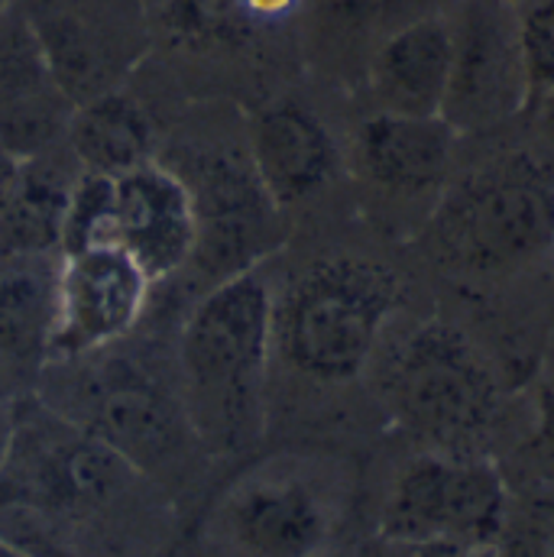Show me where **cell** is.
Masks as SVG:
<instances>
[{
	"label": "cell",
	"mask_w": 554,
	"mask_h": 557,
	"mask_svg": "<svg viewBox=\"0 0 554 557\" xmlns=\"http://www.w3.org/2000/svg\"><path fill=\"white\" fill-rule=\"evenodd\" d=\"M137 467L101 437L42 409L20 416L0 467V539L29 557H75L78 529L118 509L139 483Z\"/></svg>",
	"instance_id": "obj_1"
},
{
	"label": "cell",
	"mask_w": 554,
	"mask_h": 557,
	"mask_svg": "<svg viewBox=\"0 0 554 557\" xmlns=\"http://www.w3.org/2000/svg\"><path fill=\"white\" fill-rule=\"evenodd\" d=\"M431 260L467 282H500L554 257V162L506 149L447 182L424 227Z\"/></svg>",
	"instance_id": "obj_2"
},
{
	"label": "cell",
	"mask_w": 554,
	"mask_h": 557,
	"mask_svg": "<svg viewBox=\"0 0 554 557\" xmlns=\"http://www.w3.org/2000/svg\"><path fill=\"white\" fill-rule=\"evenodd\" d=\"M273 305L270 282L250 270L214 282L182 327V403L198 441L211 450H241L263 431Z\"/></svg>",
	"instance_id": "obj_3"
},
{
	"label": "cell",
	"mask_w": 554,
	"mask_h": 557,
	"mask_svg": "<svg viewBox=\"0 0 554 557\" xmlns=\"http://www.w3.org/2000/svg\"><path fill=\"white\" fill-rule=\"evenodd\" d=\"M406 305V278L390 263L337 253L308 263L273 305V350L305 380L350 383L377 357Z\"/></svg>",
	"instance_id": "obj_4"
},
{
	"label": "cell",
	"mask_w": 554,
	"mask_h": 557,
	"mask_svg": "<svg viewBox=\"0 0 554 557\" xmlns=\"http://www.w3.org/2000/svg\"><path fill=\"white\" fill-rule=\"evenodd\" d=\"M380 396L421 450L487 457L506 393L490 357L447 321H418L380 360Z\"/></svg>",
	"instance_id": "obj_5"
},
{
	"label": "cell",
	"mask_w": 554,
	"mask_h": 557,
	"mask_svg": "<svg viewBox=\"0 0 554 557\" xmlns=\"http://www.w3.org/2000/svg\"><path fill=\"white\" fill-rule=\"evenodd\" d=\"M509 486L490 457L421 450L383 506L380 535L399 548L500 552Z\"/></svg>",
	"instance_id": "obj_6"
},
{
	"label": "cell",
	"mask_w": 554,
	"mask_h": 557,
	"mask_svg": "<svg viewBox=\"0 0 554 557\" xmlns=\"http://www.w3.org/2000/svg\"><path fill=\"white\" fill-rule=\"evenodd\" d=\"M451 23V82L441 117L464 134H487L529 111V78L513 0H457Z\"/></svg>",
	"instance_id": "obj_7"
},
{
	"label": "cell",
	"mask_w": 554,
	"mask_h": 557,
	"mask_svg": "<svg viewBox=\"0 0 554 557\" xmlns=\"http://www.w3.org/2000/svg\"><path fill=\"white\" fill-rule=\"evenodd\" d=\"M182 178L195 205L192 263L198 273L224 282L260 270V263L282 247V208L263 188L250 152L198 156L192 175Z\"/></svg>",
	"instance_id": "obj_8"
},
{
	"label": "cell",
	"mask_w": 554,
	"mask_h": 557,
	"mask_svg": "<svg viewBox=\"0 0 554 557\" xmlns=\"http://www.w3.org/2000/svg\"><path fill=\"white\" fill-rule=\"evenodd\" d=\"M149 288L152 282L143 267L118 244L62 253L46 363L82 360L127 337L143 314Z\"/></svg>",
	"instance_id": "obj_9"
},
{
	"label": "cell",
	"mask_w": 554,
	"mask_h": 557,
	"mask_svg": "<svg viewBox=\"0 0 554 557\" xmlns=\"http://www.w3.org/2000/svg\"><path fill=\"white\" fill-rule=\"evenodd\" d=\"M69 421L101 437L139 473L172 463L192 437L198 441L185 403H175L152 376L127 363L104 367L85 389L78 416Z\"/></svg>",
	"instance_id": "obj_10"
},
{
	"label": "cell",
	"mask_w": 554,
	"mask_h": 557,
	"mask_svg": "<svg viewBox=\"0 0 554 557\" xmlns=\"http://www.w3.org/2000/svg\"><path fill=\"white\" fill-rule=\"evenodd\" d=\"M75 98L56 72L39 26L16 7L0 10V149L39 159L65 137Z\"/></svg>",
	"instance_id": "obj_11"
},
{
	"label": "cell",
	"mask_w": 554,
	"mask_h": 557,
	"mask_svg": "<svg viewBox=\"0 0 554 557\" xmlns=\"http://www.w3.org/2000/svg\"><path fill=\"white\" fill-rule=\"evenodd\" d=\"M334 522L328 490L301 470H260L224 506V532L244 557H318Z\"/></svg>",
	"instance_id": "obj_12"
},
{
	"label": "cell",
	"mask_w": 554,
	"mask_h": 557,
	"mask_svg": "<svg viewBox=\"0 0 554 557\" xmlns=\"http://www.w3.org/2000/svg\"><path fill=\"white\" fill-rule=\"evenodd\" d=\"M460 134L444 117H406L377 111L357 124L350 169L373 191L421 201L447 188Z\"/></svg>",
	"instance_id": "obj_13"
},
{
	"label": "cell",
	"mask_w": 554,
	"mask_h": 557,
	"mask_svg": "<svg viewBox=\"0 0 554 557\" xmlns=\"http://www.w3.org/2000/svg\"><path fill=\"white\" fill-rule=\"evenodd\" d=\"M118 247L149 282L175 276L195 253V205L185 178L156 159L118 175Z\"/></svg>",
	"instance_id": "obj_14"
},
{
	"label": "cell",
	"mask_w": 554,
	"mask_h": 557,
	"mask_svg": "<svg viewBox=\"0 0 554 557\" xmlns=\"http://www.w3.org/2000/svg\"><path fill=\"white\" fill-rule=\"evenodd\" d=\"M250 162L282 211L321 195L341 172V149L324 121L282 98L250 121Z\"/></svg>",
	"instance_id": "obj_15"
},
{
	"label": "cell",
	"mask_w": 554,
	"mask_h": 557,
	"mask_svg": "<svg viewBox=\"0 0 554 557\" xmlns=\"http://www.w3.org/2000/svg\"><path fill=\"white\" fill-rule=\"evenodd\" d=\"M364 75L380 111L441 117L451 82L447 10L424 13L386 36L370 55Z\"/></svg>",
	"instance_id": "obj_16"
},
{
	"label": "cell",
	"mask_w": 554,
	"mask_h": 557,
	"mask_svg": "<svg viewBox=\"0 0 554 557\" xmlns=\"http://www.w3.org/2000/svg\"><path fill=\"white\" fill-rule=\"evenodd\" d=\"M62 253L0 257V363L29 370L49 360Z\"/></svg>",
	"instance_id": "obj_17"
},
{
	"label": "cell",
	"mask_w": 554,
	"mask_h": 557,
	"mask_svg": "<svg viewBox=\"0 0 554 557\" xmlns=\"http://www.w3.org/2000/svg\"><path fill=\"white\" fill-rule=\"evenodd\" d=\"M65 139L82 169L114 178L156 159V131L146 111L124 91L85 98L69 121Z\"/></svg>",
	"instance_id": "obj_18"
},
{
	"label": "cell",
	"mask_w": 554,
	"mask_h": 557,
	"mask_svg": "<svg viewBox=\"0 0 554 557\" xmlns=\"http://www.w3.org/2000/svg\"><path fill=\"white\" fill-rule=\"evenodd\" d=\"M315 42L328 59L360 62L367 72L377 46L399 26L434 13L428 0H305Z\"/></svg>",
	"instance_id": "obj_19"
},
{
	"label": "cell",
	"mask_w": 554,
	"mask_h": 557,
	"mask_svg": "<svg viewBox=\"0 0 554 557\" xmlns=\"http://www.w3.org/2000/svg\"><path fill=\"white\" fill-rule=\"evenodd\" d=\"M72 182L39 169V159L20 162L13 191L0 214V257L7 253H62V218Z\"/></svg>",
	"instance_id": "obj_20"
},
{
	"label": "cell",
	"mask_w": 554,
	"mask_h": 557,
	"mask_svg": "<svg viewBox=\"0 0 554 557\" xmlns=\"http://www.w3.org/2000/svg\"><path fill=\"white\" fill-rule=\"evenodd\" d=\"M118 244V178L82 169L72 178L65 218H62V253Z\"/></svg>",
	"instance_id": "obj_21"
},
{
	"label": "cell",
	"mask_w": 554,
	"mask_h": 557,
	"mask_svg": "<svg viewBox=\"0 0 554 557\" xmlns=\"http://www.w3.org/2000/svg\"><path fill=\"white\" fill-rule=\"evenodd\" d=\"M162 26L182 46H244L257 36L241 0H162Z\"/></svg>",
	"instance_id": "obj_22"
},
{
	"label": "cell",
	"mask_w": 554,
	"mask_h": 557,
	"mask_svg": "<svg viewBox=\"0 0 554 557\" xmlns=\"http://www.w3.org/2000/svg\"><path fill=\"white\" fill-rule=\"evenodd\" d=\"M500 555L554 557V483L519 499L509 496Z\"/></svg>",
	"instance_id": "obj_23"
},
{
	"label": "cell",
	"mask_w": 554,
	"mask_h": 557,
	"mask_svg": "<svg viewBox=\"0 0 554 557\" xmlns=\"http://www.w3.org/2000/svg\"><path fill=\"white\" fill-rule=\"evenodd\" d=\"M516 26L532 108L554 88V0H516Z\"/></svg>",
	"instance_id": "obj_24"
},
{
	"label": "cell",
	"mask_w": 554,
	"mask_h": 557,
	"mask_svg": "<svg viewBox=\"0 0 554 557\" xmlns=\"http://www.w3.org/2000/svg\"><path fill=\"white\" fill-rule=\"evenodd\" d=\"M529 460L545 476V483H554V376L539 383L535 393V431L529 437Z\"/></svg>",
	"instance_id": "obj_25"
},
{
	"label": "cell",
	"mask_w": 554,
	"mask_h": 557,
	"mask_svg": "<svg viewBox=\"0 0 554 557\" xmlns=\"http://www.w3.org/2000/svg\"><path fill=\"white\" fill-rule=\"evenodd\" d=\"M301 7H305V0H241V10H244L247 23H250L257 33L285 23V20L295 16Z\"/></svg>",
	"instance_id": "obj_26"
},
{
	"label": "cell",
	"mask_w": 554,
	"mask_h": 557,
	"mask_svg": "<svg viewBox=\"0 0 554 557\" xmlns=\"http://www.w3.org/2000/svg\"><path fill=\"white\" fill-rule=\"evenodd\" d=\"M529 114L535 117L542 139H545V143L554 149V88L552 91H545V95L529 108Z\"/></svg>",
	"instance_id": "obj_27"
},
{
	"label": "cell",
	"mask_w": 554,
	"mask_h": 557,
	"mask_svg": "<svg viewBox=\"0 0 554 557\" xmlns=\"http://www.w3.org/2000/svg\"><path fill=\"white\" fill-rule=\"evenodd\" d=\"M16 172H20V159H13L10 152L0 149V214H3V205H7V198L13 191Z\"/></svg>",
	"instance_id": "obj_28"
},
{
	"label": "cell",
	"mask_w": 554,
	"mask_h": 557,
	"mask_svg": "<svg viewBox=\"0 0 554 557\" xmlns=\"http://www.w3.org/2000/svg\"><path fill=\"white\" fill-rule=\"evenodd\" d=\"M409 557H503L500 552H457V548H403Z\"/></svg>",
	"instance_id": "obj_29"
},
{
	"label": "cell",
	"mask_w": 554,
	"mask_h": 557,
	"mask_svg": "<svg viewBox=\"0 0 554 557\" xmlns=\"http://www.w3.org/2000/svg\"><path fill=\"white\" fill-rule=\"evenodd\" d=\"M0 557H29V555H23L20 548H13L10 542H3V539H0Z\"/></svg>",
	"instance_id": "obj_30"
},
{
	"label": "cell",
	"mask_w": 554,
	"mask_h": 557,
	"mask_svg": "<svg viewBox=\"0 0 554 557\" xmlns=\"http://www.w3.org/2000/svg\"><path fill=\"white\" fill-rule=\"evenodd\" d=\"M3 7H7V0H0V10H3Z\"/></svg>",
	"instance_id": "obj_31"
},
{
	"label": "cell",
	"mask_w": 554,
	"mask_h": 557,
	"mask_svg": "<svg viewBox=\"0 0 554 557\" xmlns=\"http://www.w3.org/2000/svg\"><path fill=\"white\" fill-rule=\"evenodd\" d=\"M513 3H516V0H513Z\"/></svg>",
	"instance_id": "obj_32"
}]
</instances>
